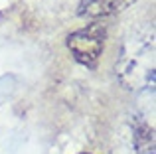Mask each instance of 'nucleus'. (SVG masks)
<instances>
[{
  "label": "nucleus",
  "instance_id": "obj_4",
  "mask_svg": "<svg viewBox=\"0 0 156 154\" xmlns=\"http://www.w3.org/2000/svg\"><path fill=\"white\" fill-rule=\"evenodd\" d=\"M81 154H89V152H81Z\"/></svg>",
  "mask_w": 156,
  "mask_h": 154
},
{
  "label": "nucleus",
  "instance_id": "obj_2",
  "mask_svg": "<svg viewBox=\"0 0 156 154\" xmlns=\"http://www.w3.org/2000/svg\"><path fill=\"white\" fill-rule=\"evenodd\" d=\"M136 0H81L77 6V16L81 18H107L126 10Z\"/></svg>",
  "mask_w": 156,
  "mask_h": 154
},
{
  "label": "nucleus",
  "instance_id": "obj_3",
  "mask_svg": "<svg viewBox=\"0 0 156 154\" xmlns=\"http://www.w3.org/2000/svg\"><path fill=\"white\" fill-rule=\"evenodd\" d=\"M134 146L140 154H154V128L140 124L134 131Z\"/></svg>",
  "mask_w": 156,
  "mask_h": 154
},
{
  "label": "nucleus",
  "instance_id": "obj_1",
  "mask_svg": "<svg viewBox=\"0 0 156 154\" xmlns=\"http://www.w3.org/2000/svg\"><path fill=\"white\" fill-rule=\"evenodd\" d=\"M105 46V26L103 24H89L87 28L73 32L67 36V47L75 61L85 67H95L103 54Z\"/></svg>",
  "mask_w": 156,
  "mask_h": 154
}]
</instances>
